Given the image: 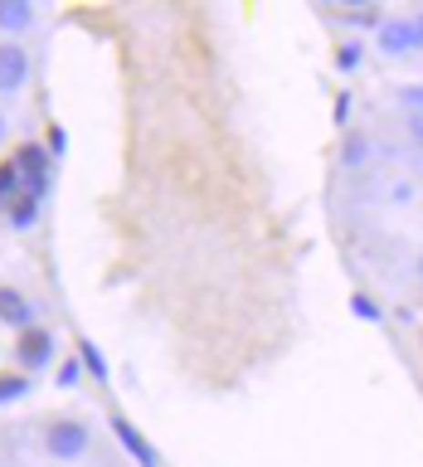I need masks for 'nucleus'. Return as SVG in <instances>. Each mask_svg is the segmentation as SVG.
<instances>
[{"label": "nucleus", "instance_id": "12", "mask_svg": "<svg viewBox=\"0 0 423 467\" xmlns=\"http://www.w3.org/2000/svg\"><path fill=\"white\" fill-rule=\"evenodd\" d=\"M20 190H25V181H20V171H15V161L0 156V210H10V204L20 200Z\"/></svg>", "mask_w": 423, "mask_h": 467}, {"label": "nucleus", "instance_id": "17", "mask_svg": "<svg viewBox=\"0 0 423 467\" xmlns=\"http://www.w3.org/2000/svg\"><path fill=\"white\" fill-rule=\"evenodd\" d=\"M394 102L404 108V117H423V83H399L394 88Z\"/></svg>", "mask_w": 423, "mask_h": 467}, {"label": "nucleus", "instance_id": "7", "mask_svg": "<svg viewBox=\"0 0 423 467\" xmlns=\"http://www.w3.org/2000/svg\"><path fill=\"white\" fill-rule=\"evenodd\" d=\"M29 78V49L20 39H0V93H20Z\"/></svg>", "mask_w": 423, "mask_h": 467}, {"label": "nucleus", "instance_id": "4", "mask_svg": "<svg viewBox=\"0 0 423 467\" xmlns=\"http://www.w3.org/2000/svg\"><path fill=\"white\" fill-rule=\"evenodd\" d=\"M375 49H379V58H408V54H418L414 15H385L379 29H375Z\"/></svg>", "mask_w": 423, "mask_h": 467}, {"label": "nucleus", "instance_id": "1", "mask_svg": "<svg viewBox=\"0 0 423 467\" xmlns=\"http://www.w3.org/2000/svg\"><path fill=\"white\" fill-rule=\"evenodd\" d=\"M88 448H93V429H88L83 419L58 414V419L44 423V452H49L54 462H78V458H88Z\"/></svg>", "mask_w": 423, "mask_h": 467}, {"label": "nucleus", "instance_id": "19", "mask_svg": "<svg viewBox=\"0 0 423 467\" xmlns=\"http://www.w3.org/2000/svg\"><path fill=\"white\" fill-rule=\"evenodd\" d=\"M44 146H49V156L58 161V156L68 151V131L58 127V122H49V127H44Z\"/></svg>", "mask_w": 423, "mask_h": 467}, {"label": "nucleus", "instance_id": "18", "mask_svg": "<svg viewBox=\"0 0 423 467\" xmlns=\"http://www.w3.org/2000/svg\"><path fill=\"white\" fill-rule=\"evenodd\" d=\"M331 122L341 127V131H350V122H356V98H350V88H341V93H335V102H331Z\"/></svg>", "mask_w": 423, "mask_h": 467}, {"label": "nucleus", "instance_id": "13", "mask_svg": "<svg viewBox=\"0 0 423 467\" xmlns=\"http://www.w3.org/2000/svg\"><path fill=\"white\" fill-rule=\"evenodd\" d=\"M29 389H35V379H29V375H20V370H0V404L25 400Z\"/></svg>", "mask_w": 423, "mask_h": 467}, {"label": "nucleus", "instance_id": "10", "mask_svg": "<svg viewBox=\"0 0 423 467\" xmlns=\"http://www.w3.org/2000/svg\"><path fill=\"white\" fill-rule=\"evenodd\" d=\"M39 210H44V200H39V195H25V190H20V200H15L5 214H10L15 229H35V224H39Z\"/></svg>", "mask_w": 423, "mask_h": 467}, {"label": "nucleus", "instance_id": "21", "mask_svg": "<svg viewBox=\"0 0 423 467\" xmlns=\"http://www.w3.org/2000/svg\"><path fill=\"white\" fill-rule=\"evenodd\" d=\"M408 137H414V146H423V117H408Z\"/></svg>", "mask_w": 423, "mask_h": 467}, {"label": "nucleus", "instance_id": "2", "mask_svg": "<svg viewBox=\"0 0 423 467\" xmlns=\"http://www.w3.org/2000/svg\"><path fill=\"white\" fill-rule=\"evenodd\" d=\"M15 161V171H20V181H25V195H49V171H54V156H49V146L44 141H20L10 151Z\"/></svg>", "mask_w": 423, "mask_h": 467}, {"label": "nucleus", "instance_id": "9", "mask_svg": "<svg viewBox=\"0 0 423 467\" xmlns=\"http://www.w3.org/2000/svg\"><path fill=\"white\" fill-rule=\"evenodd\" d=\"M39 10L29 5V0H0V29L5 35H25V29H35Z\"/></svg>", "mask_w": 423, "mask_h": 467}, {"label": "nucleus", "instance_id": "23", "mask_svg": "<svg viewBox=\"0 0 423 467\" xmlns=\"http://www.w3.org/2000/svg\"><path fill=\"white\" fill-rule=\"evenodd\" d=\"M414 29H418V49H423V10L414 15Z\"/></svg>", "mask_w": 423, "mask_h": 467}, {"label": "nucleus", "instance_id": "22", "mask_svg": "<svg viewBox=\"0 0 423 467\" xmlns=\"http://www.w3.org/2000/svg\"><path fill=\"white\" fill-rule=\"evenodd\" d=\"M5 131H10V117L0 112V146H5Z\"/></svg>", "mask_w": 423, "mask_h": 467}, {"label": "nucleus", "instance_id": "20", "mask_svg": "<svg viewBox=\"0 0 423 467\" xmlns=\"http://www.w3.org/2000/svg\"><path fill=\"white\" fill-rule=\"evenodd\" d=\"M389 200H394V204H408V200H414V185H408V181H399V185L389 190Z\"/></svg>", "mask_w": 423, "mask_h": 467}, {"label": "nucleus", "instance_id": "5", "mask_svg": "<svg viewBox=\"0 0 423 467\" xmlns=\"http://www.w3.org/2000/svg\"><path fill=\"white\" fill-rule=\"evenodd\" d=\"M112 438L127 448V458L137 462V467H160V452H156V443H151V438H146V433H141L131 419L112 414Z\"/></svg>", "mask_w": 423, "mask_h": 467}, {"label": "nucleus", "instance_id": "3", "mask_svg": "<svg viewBox=\"0 0 423 467\" xmlns=\"http://www.w3.org/2000/svg\"><path fill=\"white\" fill-rule=\"evenodd\" d=\"M10 356H15V370L35 379L39 370H49L54 365V331L49 327H29L15 336V346H10Z\"/></svg>", "mask_w": 423, "mask_h": 467}, {"label": "nucleus", "instance_id": "6", "mask_svg": "<svg viewBox=\"0 0 423 467\" xmlns=\"http://www.w3.org/2000/svg\"><path fill=\"white\" fill-rule=\"evenodd\" d=\"M0 327H10L15 336L29 331V327H39V306L29 302L20 287H10V283L0 287Z\"/></svg>", "mask_w": 423, "mask_h": 467}, {"label": "nucleus", "instance_id": "8", "mask_svg": "<svg viewBox=\"0 0 423 467\" xmlns=\"http://www.w3.org/2000/svg\"><path fill=\"white\" fill-rule=\"evenodd\" d=\"M375 156H379L375 137H370V131H356V127H350L346 137H341V151H335V161H341V171H365Z\"/></svg>", "mask_w": 423, "mask_h": 467}, {"label": "nucleus", "instance_id": "11", "mask_svg": "<svg viewBox=\"0 0 423 467\" xmlns=\"http://www.w3.org/2000/svg\"><path fill=\"white\" fill-rule=\"evenodd\" d=\"M88 379V370H83V360H78V350H73V356H64L54 365V389H78Z\"/></svg>", "mask_w": 423, "mask_h": 467}, {"label": "nucleus", "instance_id": "14", "mask_svg": "<svg viewBox=\"0 0 423 467\" xmlns=\"http://www.w3.org/2000/svg\"><path fill=\"white\" fill-rule=\"evenodd\" d=\"M360 58H365V44L360 39H341V44H335V54H331V64L341 68V73H356Z\"/></svg>", "mask_w": 423, "mask_h": 467}, {"label": "nucleus", "instance_id": "24", "mask_svg": "<svg viewBox=\"0 0 423 467\" xmlns=\"http://www.w3.org/2000/svg\"><path fill=\"white\" fill-rule=\"evenodd\" d=\"M418 277H423V254H418Z\"/></svg>", "mask_w": 423, "mask_h": 467}, {"label": "nucleus", "instance_id": "15", "mask_svg": "<svg viewBox=\"0 0 423 467\" xmlns=\"http://www.w3.org/2000/svg\"><path fill=\"white\" fill-rule=\"evenodd\" d=\"M78 360H83V370L93 375V379H112V370H108V356L93 346V341H78Z\"/></svg>", "mask_w": 423, "mask_h": 467}, {"label": "nucleus", "instance_id": "16", "mask_svg": "<svg viewBox=\"0 0 423 467\" xmlns=\"http://www.w3.org/2000/svg\"><path fill=\"white\" fill-rule=\"evenodd\" d=\"M350 312H356L360 321H370V327H379V321H385V306H379L370 292H350Z\"/></svg>", "mask_w": 423, "mask_h": 467}]
</instances>
